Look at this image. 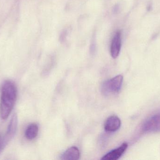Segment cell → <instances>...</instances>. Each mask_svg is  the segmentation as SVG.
I'll use <instances>...</instances> for the list:
<instances>
[{"label":"cell","instance_id":"obj_9","mask_svg":"<svg viewBox=\"0 0 160 160\" xmlns=\"http://www.w3.org/2000/svg\"><path fill=\"white\" fill-rule=\"evenodd\" d=\"M38 132V126L36 124L29 125L25 132V136L29 140L34 139L37 136Z\"/></svg>","mask_w":160,"mask_h":160},{"label":"cell","instance_id":"obj_7","mask_svg":"<svg viewBox=\"0 0 160 160\" xmlns=\"http://www.w3.org/2000/svg\"><path fill=\"white\" fill-rule=\"evenodd\" d=\"M121 121L115 116H110L104 123V129L107 132H114L119 129L121 126Z\"/></svg>","mask_w":160,"mask_h":160},{"label":"cell","instance_id":"obj_8","mask_svg":"<svg viewBox=\"0 0 160 160\" xmlns=\"http://www.w3.org/2000/svg\"><path fill=\"white\" fill-rule=\"evenodd\" d=\"M80 152L78 147H72L64 152L62 157V159L65 160H78L80 157Z\"/></svg>","mask_w":160,"mask_h":160},{"label":"cell","instance_id":"obj_5","mask_svg":"<svg viewBox=\"0 0 160 160\" xmlns=\"http://www.w3.org/2000/svg\"><path fill=\"white\" fill-rule=\"evenodd\" d=\"M121 32L118 30L115 34L111 42L110 52L113 58H117L119 55L121 50Z\"/></svg>","mask_w":160,"mask_h":160},{"label":"cell","instance_id":"obj_4","mask_svg":"<svg viewBox=\"0 0 160 160\" xmlns=\"http://www.w3.org/2000/svg\"><path fill=\"white\" fill-rule=\"evenodd\" d=\"M18 116L16 114H14L9 122L6 133L3 137V145L4 148L16 134L18 127Z\"/></svg>","mask_w":160,"mask_h":160},{"label":"cell","instance_id":"obj_10","mask_svg":"<svg viewBox=\"0 0 160 160\" xmlns=\"http://www.w3.org/2000/svg\"><path fill=\"white\" fill-rule=\"evenodd\" d=\"M3 137L2 135L0 134V151L3 149Z\"/></svg>","mask_w":160,"mask_h":160},{"label":"cell","instance_id":"obj_2","mask_svg":"<svg viewBox=\"0 0 160 160\" xmlns=\"http://www.w3.org/2000/svg\"><path fill=\"white\" fill-rule=\"evenodd\" d=\"M123 81L122 75H119L109 80L106 81L102 85V92L104 95H108L110 92L117 93L121 89Z\"/></svg>","mask_w":160,"mask_h":160},{"label":"cell","instance_id":"obj_1","mask_svg":"<svg viewBox=\"0 0 160 160\" xmlns=\"http://www.w3.org/2000/svg\"><path fill=\"white\" fill-rule=\"evenodd\" d=\"M0 99V116L5 120L13 110L17 97V89L14 83L5 80L1 87Z\"/></svg>","mask_w":160,"mask_h":160},{"label":"cell","instance_id":"obj_6","mask_svg":"<svg viewBox=\"0 0 160 160\" xmlns=\"http://www.w3.org/2000/svg\"><path fill=\"white\" fill-rule=\"evenodd\" d=\"M128 147V144L127 143H124L118 148L112 150L108 154L104 155L101 159L103 160H117L118 159Z\"/></svg>","mask_w":160,"mask_h":160},{"label":"cell","instance_id":"obj_3","mask_svg":"<svg viewBox=\"0 0 160 160\" xmlns=\"http://www.w3.org/2000/svg\"><path fill=\"white\" fill-rule=\"evenodd\" d=\"M143 131L146 132H160V114L151 116L144 123Z\"/></svg>","mask_w":160,"mask_h":160}]
</instances>
